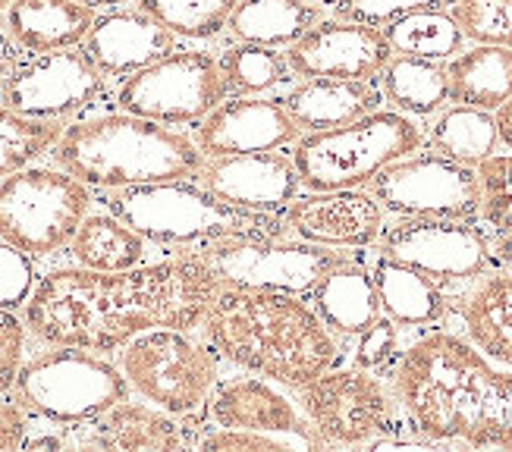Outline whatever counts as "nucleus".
I'll return each mask as SVG.
<instances>
[{"mask_svg":"<svg viewBox=\"0 0 512 452\" xmlns=\"http://www.w3.org/2000/svg\"><path fill=\"white\" fill-rule=\"evenodd\" d=\"M494 258L497 261H503V264H509L512 267V233H500V239L494 242Z\"/></svg>","mask_w":512,"mask_h":452,"instance_id":"47","label":"nucleus"},{"mask_svg":"<svg viewBox=\"0 0 512 452\" xmlns=\"http://www.w3.org/2000/svg\"><path fill=\"white\" fill-rule=\"evenodd\" d=\"M4 16L22 54H51L82 48L98 13L79 0H13Z\"/></svg>","mask_w":512,"mask_h":452,"instance_id":"23","label":"nucleus"},{"mask_svg":"<svg viewBox=\"0 0 512 452\" xmlns=\"http://www.w3.org/2000/svg\"><path fill=\"white\" fill-rule=\"evenodd\" d=\"M384 35L390 41L393 54L443 60V63L453 54H459L465 44V35L459 32L450 10H425V13L393 19L384 26Z\"/></svg>","mask_w":512,"mask_h":452,"instance_id":"33","label":"nucleus"},{"mask_svg":"<svg viewBox=\"0 0 512 452\" xmlns=\"http://www.w3.org/2000/svg\"><path fill=\"white\" fill-rule=\"evenodd\" d=\"M220 286L289 292L308 296L330 267L346 261L340 252L315 242H283L280 236H227L211 239L195 252Z\"/></svg>","mask_w":512,"mask_h":452,"instance_id":"10","label":"nucleus"},{"mask_svg":"<svg viewBox=\"0 0 512 452\" xmlns=\"http://www.w3.org/2000/svg\"><path fill=\"white\" fill-rule=\"evenodd\" d=\"M311 4H337V0H311Z\"/></svg>","mask_w":512,"mask_h":452,"instance_id":"50","label":"nucleus"},{"mask_svg":"<svg viewBox=\"0 0 512 452\" xmlns=\"http://www.w3.org/2000/svg\"><path fill=\"white\" fill-rule=\"evenodd\" d=\"M308 299L327 330L340 336H359L381 318V296H377L371 270L352 264L349 258L330 267L308 292Z\"/></svg>","mask_w":512,"mask_h":452,"instance_id":"24","label":"nucleus"},{"mask_svg":"<svg viewBox=\"0 0 512 452\" xmlns=\"http://www.w3.org/2000/svg\"><path fill=\"white\" fill-rule=\"evenodd\" d=\"M220 283L198 255L129 270L60 267L44 274L26 302V330L48 346L123 349L154 327H202Z\"/></svg>","mask_w":512,"mask_h":452,"instance_id":"1","label":"nucleus"},{"mask_svg":"<svg viewBox=\"0 0 512 452\" xmlns=\"http://www.w3.org/2000/svg\"><path fill=\"white\" fill-rule=\"evenodd\" d=\"M13 4V0H0V16H4L7 13V7Z\"/></svg>","mask_w":512,"mask_h":452,"instance_id":"49","label":"nucleus"},{"mask_svg":"<svg viewBox=\"0 0 512 452\" xmlns=\"http://www.w3.org/2000/svg\"><path fill=\"white\" fill-rule=\"evenodd\" d=\"M70 255L88 270H129L145 264V239L114 214H88L70 242Z\"/></svg>","mask_w":512,"mask_h":452,"instance_id":"31","label":"nucleus"},{"mask_svg":"<svg viewBox=\"0 0 512 452\" xmlns=\"http://www.w3.org/2000/svg\"><path fill=\"white\" fill-rule=\"evenodd\" d=\"M22 355H26V324L16 318V311L0 308V396L13 390Z\"/></svg>","mask_w":512,"mask_h":452,"instance_id":"42","label":"nucleus"},{"mask_svg":"<svg viewBox=\"0 0 512 452\" xmlns=\"http://www.w3.org/2000/svg\"><path fill=\"white\" fill-rule=\"evenodd\" d=\"M239 0H139V10L158 19L176 38L205 41L227 29Z\"/></svg>","mask_w":512,"mask_h":452,"instance_id":"36","label":"nucleus"},{"mask_svg":"<svg viewBox=\"0 0 512 452\" xmlns=\"http://www.w3.org/2000/svg\"><path fill=\"white\" fill-rule=\"evenodd\" d=\"M371 280L377 286V296H381V311H387L390 321L403 327H431L447 318L450 305L443 296V286L418 270L387 255H377L371 264Z\"/></svg>","mask_w":512,"mask_h":452,"instance_id":"26","label":"nucleus"},{"mask_svg":"<svg viewBox=\"0 0 512 452\" xmlns=\"http://www.w3.org/2000/svg\"><path fill=\"white\" fill-rule=\"evenodd\" d=\"M104 76L82 48L51 54H29L0 85V101L35 120H70L79 117L104 95Z\"/></svg>","mask_w":512,"mask_h":452,"instance_id":"15","label":"nucleus"},{"mask_svg":"<svg viewBox=\"0 0 512 452\" xmlns=\"http://www.w3.org/2000/svg\"><path fill=\"white\" fill-rule=\"evenodd\" d=\"M481 217L497 233H512V154H491L475 167Z\"/></svg>","mask_w":512,"mask_h":452,"instance_id":"38","label":"nucleus"},{"mask_svg":"<svg viewBox=\"0 0 512 452\" xmlns=\"http://www.w3.org/2000/svg\"><path fill=\"white\" fill-rule=\"evenodd\" d=\"M79 4L92 7V10L98 13V10H114V7H126L129 0H79Z\"/></svg>","mask_w":512,"mask_h":452,"instance_id":"48","label":"nucleus"},{"mask_svg":"<svg viewBox=\"0 0 512 452\" xmlns=\"http://www.w3.org/2000/svg\"><path fill=\"white\" fill-rule=\"evenodd\" d=\"M321 19V4H311V0H239L227 29L236 35V41L289 48Z\"/></svg>","mask_w":512,"mask_h":452,"instance_id":"29","label":"nucleus"},{"mask_svg":"<svg viewBox=\"0 0 512 452\" xmlns=\"http://www.w3.org/2000/svg\"><path fill=\"white\" fill-rule=\"evenodd\" d=\"M494 123H497V139L512 151V98L494 110Z\"/></svg>","mask_w":512,"mask_h":452,"instance_id":"46","label":"nucleus"},{"mask_svg":"<svg viewBox=\"0 0 512 452\" xmlns=\"http://www.w3.org/2000/svg\"><path fill=\"white\" fill-rule=\"evenodd\" d=\"M220 73H224L227 92L236 95H264L274 92L289 79L286 54L277 48H264V44L236 41L220 54Z\"/></svg>","mask_w":512,"mask_h":452,"instance_id":"34","label":"nucleus"},{"mask_svg":"<svg viewBox=\"0 0 512 452\" xmlns=\"http://www.w3.org/2000/svg\"><path fill=\"white\" fill-rule=\"evenodd\" d=\"M299 132L337 129L384 104L381 88L359 79H302L280 98Z\"/></svg>","mask_w":512,"mask_h":452,"instance_id":"22","label":"nucleus"},{"mask_svg":"<svg viewBox=\"0 0 512 452\" xmlns=\"http://www.w3.org/2000/svg\"><path fill=\"white\" fill-rule=\"evenodd\" d=\"M198 186L227 201V205L277 214L299 198L302 179L293 157L255 151L211 157V164H202V170H198Z\"/></svg>","mask_w":512,"mask_h":452,"instance_id":"17","label":"nucleus"},{"mask_svg":"<svg viewBox=\"0 0 512 452\" xmlns=\"http://www.w3.org/2000/svg\"><path fill=\"white\" fill-rule=\"evenodd\" d=\"M393 396L431 443L512 449V371L456 333L431 330L399 352Z\"/></svg>","mask_w":512,"mask_h":452,"instance_id":"2","label":"nucleus"},{"mask_svg":"<svg viewBox=\"0 0 512 452\" xmlns=\"http://www.w3.org/2000/svg\"><path fill=\"white\" fill-rule=\"evenodd\" d=\"M450 101L494 113L512 98V51L497 44H475L447 60Z\"/></svg>","mask_w":512,"mask_h":452,"instance_id":"28","label":"nucleus"},{"mask_svg":"<svg viewBox=\"0 0 512 452\" xmlns=\"http://www.w3.org/2000/svg\"><path fill=\"white\" fill-rule=\"evenodd\" d=\"M208 346L230 365L289 390L330 371L340 346L318 311L289 292L220 286L202 321Z\"/></svg>","mask_w":512,"mask_h":452,"instance_id":"3","label":"nucleus"},{"mask_svg":"<svg viewBox=\"0 0 512 452\" xmlns=\"http://www.w3.org/2000/svg\"><path fill=\"white\" fill-rule=\"evenodd\" d=\"M123 399H129L126 374L92 349L76 346H51L22 361L13 383L19 409L51 424H88Z\"/></svg>","mask_w":512,"mask_h":452,"instance_id":"7","label":"nucleus"},{"mask_svg":"<svg viewBox=\"0 0 512 452\" xmlns=\"http://www.w3.org/2000/svg\"><path fill=\"white\" fill-rule=\"evenodd\" d=\"M425 145V129L399 110H371L337 129L308 132L296 139L293 164L302 186L311 192L359 189Z\"/></svg>","mask_w":512,"mask_h":452,"instance_id":"6","label":"nucleus"},{"mask_svg":"<svg viewBox=\"0 0 512 452\" xmlns=\"http://www.w3.org/2000/svg\"><path fill=\"white\" fill-rule=\"evenodd\" d=\"M208 452L217 449H255V452H280V449H293L286 437L277 434H261V431H239V427H220V431L208 434L198 443Z\"/></svg>","mask_w":512,"mask_h":452,"instance_id":"43","label":"nucleus"},{"mask_svg":"<svg viewBox=\"0 0 512 452\" xmlns=\"http://www.w3.org/2000/svg\"><path fill=\"white\" fill-rule=\"evenodd\" d=\"M35 283V258L0 239V308H26Z\"/></svg>","mask_w":512,"mask_h":452,"instance_id":"40","label":"nucleus"},{"mask_svg":"<svg viewBox=\"0 0 512 452\" xmlns=\"http://www.w3.org/2000/svg\"><path fill=\"white\" fill-rule=\"evenodd\" d=\"M368 192L396 217L475 220L481 214L478 173L443 154H409L377 173Z\"/></svg>","mask_w":512,"mask_h":452,"instance_id":"13","label":"nucleus"},{"mask_svg":"<svg viewBox=\"0 0 512 452\" xmlns=\"http://www.w3.org/2000/svg\"><path fill=\"white\" fill-rule=\"evenodd\" d=\"M302 412L324 443L362 446L399 431V402L371 371H324L299 390Z\"/></svg>","mask_w":512,"mask_h":452,"instance_id":"12","label":"nucleus"},{"mask_svg":"<svg viewBox=\"0 0 512 452\" xmlns=\"http://www.w3.org/2000/svg\"><path fill=\"white\" fill-rule=\"evenodd\" d=\"M208 418L217 427H239V431L286 437L293 449H311L324 443L293 402L267 380L255 377H233L214 383L208 396Z\"/></svg>","mask_w":512,"mask_h":452,"instance_id":"20","label":"nucleus"},{"mask_svg":"<svg viewBox=\"0 0 512 452\" xmlns=\"http://www.w3.org/2000/svg\"><path fill=\"white\" fill-rule=\"evenodd\" d=\"M22 60L19 44L7 35V29H0V85L7 82V76L16 70V63Z\"/></svg>","mask_w":512,"mask_h":452,"instance_id":"45","label":"nucleus"},{"mask_svg":"<svg viewBox=\"0 0 512 452\" xmlns=\"http://www.w3.org/2000/svg\"><path fill=\"white\" fill-rule=\"evenodd\" d=\"M381 95L393 104V110L406 117H434L440 107H447V63L425 60L409 54H393L381 70Z\"/></svg>","mask_w":512,"mask_h":452,"instance_id":"30","label":"nucleus"},{"mask_svg":"<svg viewBox=\"0 0 512 452\" xmlns=\"http://www.w3.org/2000/svg\"><path fill=\"white\" fill-rule=\"evenodd\" d=\"M286 230L327 248H368L384 233V208L359 189L311 192L289 205Z\"/></svg>","mask_w":512,"mask_h":452,"instance_id":"18","label":"nucleus"},{"mask_svg":"<svg viewBox=\"0 0 512 452\" xmlns=\"http://www.w3.org/2000/svg\"><path fill=\"white\" fill-rule=\"evenodd\" d=\"M60 132L63 126L57 120H35L0 101V179L51 154Z\"/></svg>","mask_w":512,"mask_h":452,"instance_id":"35","label":"nucleus"},{"mask_svg":"<svg viewBox=\"0 0 512 452\" xmlns=\"http://www.w3.org/2000/svg\"><path fill=\"white\" fill-rule=\"evenodd\" d=\"M453 4L456 0H337L333 10H337L340 19H352V22H365V26L384 29L393 19L425 13V10H450Z\"/></svg>","mask_w":512,"mask_h":452,"instance_id":"39","label":"nucleus"},{"mask_svg":"<svg viewBox=\"0 0 512 452\" xmlns=\"http://www.w3.org/2000/svg\"><path fill=\"white\" fill-rule=\"evenodd\" d=\"M381 255L425 274L437 286L472 283L491 270V245L472 220L406 217L381 233Z\"/></svg>","mask_w":512,"mask_h":452,"instance_id":"14","label":"nucleus"},{"mask_svg":"<svg viewBox=\"0 0 512 452\" xmlns=\"http://www.w3.org/2000/svg\"><path fill=\"white\" fill-rule=\"evenodd\" d=\"M51 157L88 189H126L198 176L205 154L189 135L136 113H98L63 126Z\"/></svg>","mask_w":512,"mask_h":452,"instance_id":"4","label":"nucleus"},{"mask_svg":"<svg viewBox=\"0 0 512 452\" xmlns=\"http://www.w3.org/2000/svg\"><path fill=\"white\" fill-rule=\"evenodd\" d=\"M92 192L60 167H22L0 179V239L29 258H51L73 242Z\"/></svg>","mask_w":512,"mask_h":452,"instance_id":"8","label":"nucleus"},{"mask_svg":"<svg viewBox=\"0 0 512 452\" xmlns=\"http://www.w3.org/2000/svg\"><path fill=\"white\" fill-rule=\"evenodd\" d=\"M104 208L132 226L145 242L158 245H192L227 236H283L286 230L274 214L227 205L186 179L107 189Z\"/></svg>","mask_w":512,"mask_h":452,"instance_id":"5","label":"nucleus"},{"mask_svg":"<svg viewBox=\"0 0 512 452\" xmlns=\"http://www.w3.org/2000/svg\"><path fill=\"white\" fill-rule=\"evenodd\" d=\"M299 139V126L280 101L261 95H239L220 101L198 126V148L208 157L277 151Z\"/></svg>","mask_w":512,"mask_h":452,"instance_id":"19","label":"nucleus"},{"mask_svg":"<svg viewBox=\"0 0 512 452\" xmlns=\"http://www.w3.org/2000/svg\"><path fill=\"white\" fill-rule=\"evenodd\" d=\"M359 343H355V368L362 371H384L390 365H396L399 358V324L390 321V318H377L368 330H362Z\"/></svg>","mask_w":512,"mask_h":452,"instance_id":"41","label":"nucleus"},{"mask_svg":"<svg viewBox=\"0 0 512 452\" xmlns=\"http://www.w3.org/2000/svg\"><path fill=\"white\" fill-rule=\"evenodd\" d=\"M469 343L512 371V274L484 277L459 305Z\"/></svg>","mask_w":512,"mask_h":452,"instance_id":"27","label":"nucleus"},{"mask_svg":"<svg viewBox=\"0 0 512 452\" xmlns=\"http://www.w3.org/2000/svg\"><path fill=\"white\" fill-rule=\"evenodd\" d=\"M425 139L431 142L437 154L459 164H469V167H478L484 157H491L500 142L494 113L465 107V104L440 107L434 113V123Z\"/></svg>","mask_w":512,"mask_h":452,"instance_id":"32","label":"nucleus"},{"mask_svg":"<svg viewBox=\"0 0 512 452\" xmlns=\"http://www.w3.org/2000/svg\"><path fill=\"white\" fill-rule=\"evenodd\" d=\"M227 98L220 63L208 51H170L117 88V107L164 126L202 123Z\"/></svg>","mask_w":512,"mask_h":452,"instance_id":"11","label":"nucleus"},{"mask_svg":"<svg viewBox=\"0 0 512 452\" xmlns=\"http://www.w3.org/2000/svg\"><path fill=\"white\" fill-rule=\"evenodd\" d=\"M85 446L95 449H120V452H170L183 449V427L170 418V412L148 409L139 402H117L104 415L88 421Z\"/></svg>","mask_w":512,"mask_h":452,"instance_id":"25","label":"nucleus"},{"mask_svg":"<svg viewBox=\"0 0 512 452\" xmlns=\"http://www.w3.org/2000/svg\"><path fill=\"white\" fill-rule=\"evenodd\" d=\"M82 51L104 79H126L176 51V35L139 7H114L95 16Z\"/></svg>","mask_w":512,"mask_h":452,"instance_id":"21","label":"nucleus"},{"mask_svg":"<svg viewBox=\"0 0 512 452\" xmlns=\"http://www.w3.org/2000/svg\"><path fill=\"white\" fill-rule=\"evenodd\" d=\"M26 434H29V415L16 402H0V452L22 449Z\"/></svg>","mask_w":512,"mask_h":452,"instance_id":"44","label":"nucleus"},{"mask_svg":"<svg viewBox=\"0 0 512 452\" xmlns=\"http://www.w3.org/2000/svg\"><path fill=\"white\" fill-rule=\"evenodd\" d=\"M120 371L129 387L170 415H192L208 402L217 383L214 349L195 343L186 330L154 327L123 346Z\"/></svg>","mask_w":512,"mask_h":452,"instance_id":"9","label":"nucleus"},{"mask_svg":"<svg viewBox=\"0 0 512 452\" xmlns=\"http://www.w3.org/2000/svg\"><path fill=\"white\" fill-rule=\"evenodd\" d=\"M393 57L384 29L352 19H321L286 48L289 73L302 79H359L374 82Z\"/></svg>","mask_w":512,"mask_h":452,"instance_id":"16","label":"nucleus"},{"mask_svg":"<svg viewBox=\"0 0 512 452\" xmlns=\"http://www.w3.org/2000/svg\"><path fill=\"white\" fill-rule=\"evenodd\" d=\"M450 16L469 41L512 51V0H456Z\"/></svg>","mask_w":512,"mask_h":452,"instance_id":"37","label":"nucleus"}]
</instances>
